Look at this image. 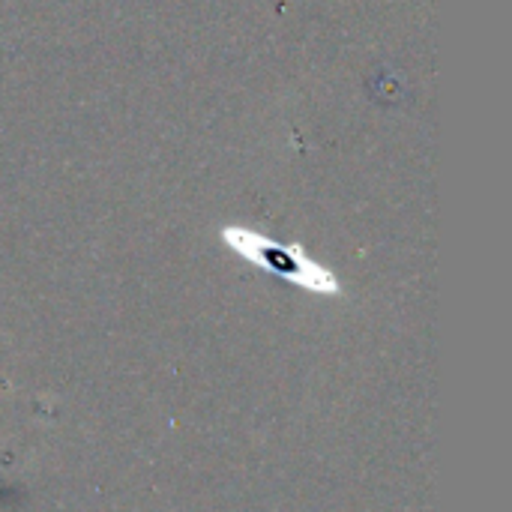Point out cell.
<instances>
[{"label":"cell","instance_id":"cell-1","mask_svg":"<svg viewBox=\"0 0 512 512\" xmlns=\"http://www.w3.org/2000/svg\"><path fill=\"white\" fill-rule=\"evenodd\" d=\"M222 240L246 261H252L255 267L303 288L321 297H339L342 294V282L336 279V273H330L327 267L315 264L312 258H306L300 252V246H282L264 234H255L249 228H222Z\"/></svg>","mask_w":512,"mask_h":512}]
</instances>
